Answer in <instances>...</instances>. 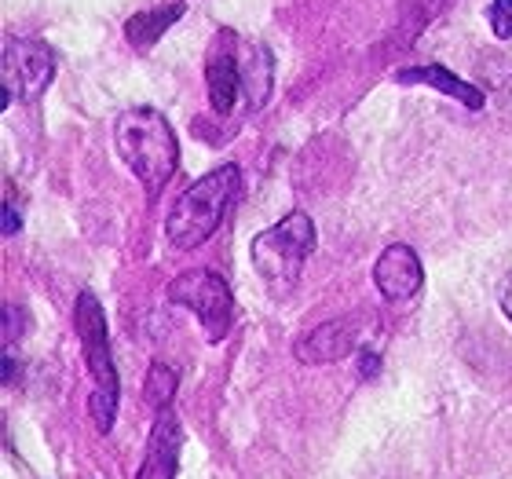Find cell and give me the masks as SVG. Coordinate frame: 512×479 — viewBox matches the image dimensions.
<instances>
[{"mask_svg":"<svg viewBox=\"0 0 512 479\" xmlns=\"http://www.w3.org/2000/svg\"><path fill=\"white\" fill-rule=\"evenodd\" d=\"M315 224H311L308 213H289L282 216L275 227H267L253 238V264L256 275L264 278V286L275 293V297H286L293 293L300 278V267L315 253Z\"/></svg>","mask_w":512,"mask_h":479,"instance_id":"obj_4","label":"cell"},{"mask_svg":"<svg viewBox=\"0 0 512 479\" xmlns=\"http://www.w3.org/2000/svg\"><path fill=\"white\" fill-rule=\"evenodd\" d=\"M114 143H118L121 161L136 176L147 194H154L172 180L176 161H180V143L172 132L169 118L154 107H132L114 121Z\"/></svg>","mask_w":512,"mask_h":479,"instance_id":"obj_1","label":"cell"},{"mask_svg":"<svg viewBox=\"0 0 512 479\" xmlns=\"http://www.w3.org/2000/svg\"><path fill=\"white\" fill-rule=\"evenodd\" d=\"M74 326H77V337H81V348H85L88 373H92V381H96V392L88 399V410H92L96 432L107 436L110 428H114V421H118L121 381H118V370H114V355H110L107 315H103V304H99L92 293H81V297H77Z\"/></svg>","mask_w":512,"mask_h":479,"instance_id":"obj_3","label":"cell"},{"mask_svg":"<svg viewBox=\"0 0 512 479\" xmlns=\"http://www.w3.org/2000/svg\"><path fill=\"white\" fill-rule=\"evenodd\" d=\"M55 77V59L52 48L37 37H8L4 44V107H11L15 99H33L44 96V88L52 85Z\"/></svg>","mask_w":512,"mask_h":479,"instance_id":"obj_6","label":"cell"},{"mask_svg":"<svg viewBox=\"0 0 512 479\" xmlns=\"http://www.w3.org/2000/svg\"><path fill=\"white\" fill-rule=\"evenodd\" d=\"M169 300L198 315L209 341H224L231 326V293L216 271H183L169 282Z\"/></svg>","mask_w":512,"mask_h":479,"instance_id":"obj_5","label":"cell"},{"mask_svg":"<svg viewBox=\"0 0 512 479\" xmlns=\"http://www.w3.org/2000/svg\"><path fill=\"white\" fill-rule=\"evenodd\" d=\"M19 337V326H15V308H4V341H15Z\"/></svg>","mask_w":512,"mask_h":479,"instance_id":"obj_17","label":"cell"},{"mask_svg":"<svg viewBox=\"0 0 512 479\" xmlns=\"http://www.w3.org/2000/svg\"><path fill=\"white\" fill-rule=\"evenodd\" d=\"M363 377H370V373H377V355H363Z\"/></svg>","mask_w":512,"mask_h":479,"instance_id":"obj_18","label":"cell"},{"mask_svg":"<svg viewBox=\"0 0 512 479\" xmlns=\"http://www.w3.org/2000/svg\"><path fill=\"white\" fill-rule=\"evenodd\" d=\"M205 85H209V103H213L216 114H231L235 110L238 92L246 85L238 33L220 30L213 37V48H209V59H205Z\"/></svg>","mask_w":512,"mask_h":479,"instance_id":"obj_7","label":"cell"},{"mask_svg":"<svg viewBox=\"0 0 512 479\" xmlns=\"http://www.w3.org/2000/svg\"><path fill=\"white\" fill-rule=\"evenodd\" d=\"M487 19H491L494 37L509 41V37H512V0H491V8H487Z\"/></svg>","mask_w":512,"mask_h":479,"instance_id":"obj_14","label":"cell"},{"mask_svg":"<svg viewBox=\"0 0 512 479\" xmlns=\"http://www.w3.org/2000/svg\"><path fill=\"white\" fill-rule=\"evenodd\" d=\"M180 450H183L180 417L172 414V410H161L158 421H154V432H150L147 454H143V465H139L136 479H176Z\"/></svg>","mask_w":512,"mask_h":479,"instance_id":"obj_10","label":"cell"},{"mask_svg":"<svg viewBox=\"0 0 512 479\" xmlns=\"http://www.w3.org/2000/svg\"><path fill=\"white\" fill-rule=\"evenodd\" d=\"M359 337H363L359 319H333V322L315 326L311 333H304L293 352H297L300 362H308V366H326V362H337V359H344V355H352Z\"/></svg>","mask_w":512,"mask_h":479,"instance_id":"obj_9","label":"cell"},{"mask_svg":"<svg viewBox=\"0 0 512 479\" xmlns=\"http://www.w3.org/2000/svg\"><path fill=\"white\" fill-rule=\"evenodd\" d=\"M395 81H399V85H432V88H439L443 96L458 99L461 107H469V110L487 107V99H483L480 88L469 85V81H461L447 66H410V70H399Z\"/></svg>","mask_w":512,"mask_h":479,"instance_id":"obj_11","label":"cell"},{"mask_svg":"<svg viewBox=\"0 0 512 479\" xmlns=\"http://www.w3.org/2000/svg\"><path fill=\"white\" fill-rule=\"evenodd\" d=\"M19 231V213H15V205H4V238H11Z\"/></svg>","mask_w":512,"mask_h":479,"instance_id":"obj_16","label":"cell"},{"mask_svg":"<svg viewBox=\"0 0 512 479\" xmlns=\"http://www.w3.org/2000/svg\"><path fill=\"white\" fill-rule=\"evenodd\" d=\"M238 187H242L238 165H220V169L205 172L202 180H194L169 209V220H165L169 242L176 249H198L209 242L231 213Z\"/></svg>","mask_w":512,"mask_h":479,"instance_id":"obj_2","label":"cell"},{"mask_svg":"<svg viewBox=\"0 0 512 479\" xmlns=\"http://www.w3.org/2000/svg\"><path fill=\"white\" fill-rule=\"evenodd\" d=\"M425 282V271H421V260L410 245L395 242L388 245L374 264V286L381 289L384 300H410Z\"/></svg>","mask_w":512,"mask_h":479,"instance_id":"obj_8","label":"cell"},{"mask_svg":"<svg viewBox=\"0 0 512 479\" xmlns=\"http://www.w3.org/2000/svg\"><path fill=\"white\" fill-rule=\"evenodd\" d=\"M183 11H187L183 4H161V8H154V11H139V15H132V19L125 22L128 44H132L136 52H150V48L161 41V33L169 30L172 22H180Z\"/></svg>","mask_w":512,"mask_h":479,"instance_id":"obj_12","label":"cell"},{"mask_svg":"<svg viewBox=\"0 0 512 479\" xmlns=\"http://www.w3.org/2000/svg\"><path fill=\"white\" fill-rule=\"evenodd\" d=\"M143 392H147V403L154 410H169L172 395H176V370H169L165 362H154L147 373V384H143Z\"/></svg>","mask_w":512,"mask_h":479,"instance_id":"obj_13","label":"cell"},{"mask_svg":"<svg viewBox=\"0 0 512 479\" xmlns=\"http://www.w3.org/2000/svg\"><path fill=\"white\" fill-rule=\"evenodd\" d=\"M498 304H502V311H505V319L512 322V271L502 278V289H498Z\"/></svg>","mask_w":512,"mask_h":479,"instance_id":"obj_15","label":"cell"}]
</instances>
